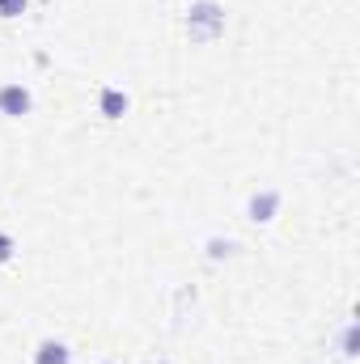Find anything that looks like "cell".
I'll list each match as a JSON object with an SVG mask.
<instances>
[{"mask_svg":"<svg viewBox=\"0 0 360 364\" xmlns=\"http://www.w3.org/2000/svg\"><path fill=\"white\" fill-rule=\"evenodd\" d=\"M9 255H13V242H9V237H4V233H0V263H4V259H9Z\"/></svg>","mask_w":360,"mask_h":364,"instance_id":"8992f818","label":"cell"},{"mask_svg":"<svg viewBox=\"0 0 360 364\" xmlns=\"http://www.w3.org/2000/svg\"><path fill=\"white\" fill-rule=\"evenodd\" d=\"M26 9V0H0V17H17Z\"/></svg>","mask_w":360,"mask_h":364,"instance_id":"5b68a950","label":"cell"},{"mask_svg":"<svg viewBox=\"0 0 360 364\" xmlns=\"http://www.w3.org/2000/svg\"><path fill=\"white\" fill-rule=\"evenodd\" d=\"M275 203H280V195H275V191H268V195H255V199H250V220H271Z\"/></svg>","mask_w":360,"mask_h":364,"instance_id":"7a4b0ae2","label":"cell"},{"mask_svg":"<svg viewBox=\"0 0 360 364\" xmlns=\"http://www.w3.org/2000/svg\"><path fill=\"white\" fill-rule=\"evenodd\" d=\"M0 110H4L9 119L26 114V110H30V93L21 90V85H4V90H0Z\"/></svg>","mask_w":360,"mask_h":364,"instance_id":"6da1fadb","label":"cell"},{"mask_svg":"<svg viewBox=\"0 0 360 364\" xmlns=\"http://www.w3.org/2000/svg\"><path fill=\"white\" fill-rule=\"evenodd\" d=\"M123 110H127V97H123V93L119 90H102V114H106V119H119Z\"/></svg>","mask_w":360,"mask_h":364,"instance_id":"277c9868","label":"cell"},{"mask_svg":"<svg viewBox=\"0 0 360 364\" xmlns=\"http://www.w3.org/2000/svg\"><path fill=\"white\" fill-rule=\"evenodd\" d=\"M34 364H68V348H64V343H51V339H47V343L38 348Z\"/></svg>","mask_w":360,"mask_h":364,"instance_id":"3957f363","label":"cell"}]
</instances>
